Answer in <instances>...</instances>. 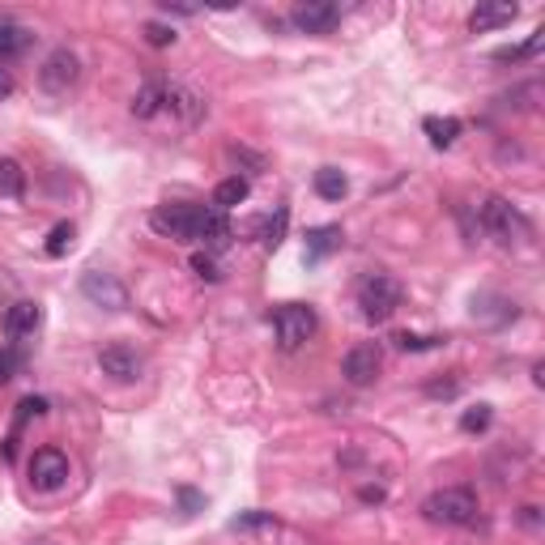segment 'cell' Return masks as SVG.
Returning <instances> with one entry per match:
<instances>
[{
	"instance_id": "cell-27",
	"label": "cell",
	"mask_w": 545,
	"mask_h": 545,
	"mask_svg": "<svg viewBox=\"0 0 545 545\" xmlns=\"http://www.w3.org/2000/svg\"><path fill=\"white\" fill-rule=\"evenodd\" d=\"M443 336H418V333H396V345L405 354H422V350H434Z\"/></svg>"
},
{
	"instance_id": "cell-22",
	"label": "cell",
	"mask_w": 545,
	"mask_h": 545,
	"mask_svg": "<svg viewBox=\"0 0 545 545\" xmlns=\"http://www.w3.org/2000/svg\"><path fill=\"white\" fill-rule=\"evenodd\" d=\"M316 192H320L324 200H341V196L350 192V180L336 167H324V170H316Z\"/></svg>"
},
{
	"instance_id": "cell-3",
	"label": "cell",
	"mask_w": 545,
	"mask_h": 545,
	"mask_svg": "<svg viewBox=\"0 0 545 545\" xmlns=\"http://www.w3.org/2000/svg\"><path fill=\"white\" fill-rule=\"evenodd\" d=\"M273 333H277L281 350H298V345H307L311 333H316V311L303 307V303H286V307L273 311Z\"/></svg>"
},
{
	"instance_id": "cell-1",
	"label": "cell",
	"mask_w": 545,
	"mask_h": 545,
	"mask_svg": "<svg viewBox=\"0 0 545 545\" xmlns=\"http://www.w3.org/2000/svg\"><path fill=\"white\" fill-rule=\"evenodd\" d=\"M358 307H363V320L384 324L392 311L401 307V281L392 273H366L358 281Z\"/></svg>"
},
{
	"instance_id": "cell-6",
	"label": "cell",
	"mask_w": 545,
	"mask_h": 545,
	"mask_svg": "<svg viewBox=\"0 0 545 545\" xmlns=\"http://www.w3.org/2000/svg\"><path fill=\"white\" fill-rule=\"evenodd\" d=\"M77 82H82V60L73 56L69 47H56L52 56L43 60L39 85L47 90V94H69V90H73Z\"/></svg>"
},
{
	"instance_id": "cell-18",
	"label": "cell",
	"mask_w": 545,
	"mask_h": 545,
	"mask_svg": "<svg viewBox=\"0 0 545 545\" xmlns=\"http://www.w3.org/2000/svg\"><path fill=\"white\" fill-rule=\"evenodd\" d=\"M26 47H30V30L17 26L14 17L0 14V64L9 56H17V52H26Z\"/></svg>"
},
{
	"instance_id": "cell-12",
	"label": "cell",
	"mask_w": 545,
	"mask_h": 545,
	"mask_svg": "<svg viewBox=\"0 0 545 545\" xmlns=\"http://www.w3.org/2000/svg\"><path fill=\"white\" fill-rule=\"evenodd\" d=\"M230 238H235V230H230V222H226L222 209H200V222H196V243H205V252H222V248H230Z\"/></svg>"
},
{
	"instance_id": "cell-4",
	"label": "cell",
	"mask_w": 545,
	"mask_h": 545,
	"mask_svg": "<svg viewBox=\"0 0 545 545\" xmlns=\"http://www.w3.org/2000/svg\"><path fill=\"white\" fill-rule=\"evenodd\" d=\"M482 226H486V230L499 238V243H516V238L529 235L524 213H520L511 200H503V196H490L486 205H482Z\"/></svg>"
},
{
	"instance_id": "cell-34",
	"label": "cell",
	"mask_w": 545,
	"mask_h": 545,
	"mask_svg": "<svg viewBox=\"0 0 545 545\" xmlns=\"http://www.w3.org/2000/svg\"><path fill=\"white\" fill-rule=\"evenodd\" d=\"M456 392H461L456 379H448V384H431V396H456Z\"/></svg>"
},
{
	"instance_id": "cell-29",
	"label": "cell",
	"mask_w": 545,
	"mask_h": 545,
	"mask_svg": "<svg viewBox=\"0 0 545 545\" xmlns=\"http://www.w3.org/2000/svg\"><path fill=\"white\" fill-rule=\"evenodd\" d=\"M192 268H196V277H205V281H222V273H218V260H213L209 252H196V256H192Z\"/></svg>"
},
{
	"instance_id": "cell-9",
	"label": "cell",
	"mask_w": 545,
	"mask_h": 545,
	"mask_svg": "<svg viewBox=\"0 0 545 545\" xmlns=\"http://www.w3.org/2000/svg\"><path fill=\"white\" fill-rule=\"evenodd\" d=\"M82 294L102 311H124L128 307V290L124 281L115 277V273H85L82 277Z\"/></svg>"
},
{
	"instance_id": "cell-5",
	"label": "cell",
	"mask_w": 545,
	"mask_h": 545,
	"mask_svg": "<svg viewBox=\"0 0 545 545\" xmlns=\"http://www.w3.org/2000/svg\"><path fill=\"white\" fill-rule=\"evenodd\" d=\"M196 222H200V205H158L150 213V226L158 235L180 238V243H196Z\"/></svg>"
},
{
	"instance_id": "cell-20",
	"label": "cell",
	"mask_w": 545,
	"mask_h": 545,
	"mask_svg": "<svg viewBox=\"0 0 545 545\" xmlns=\"http://www.w3.org/2000/svg\"><path fill=\"white\" fill-rule=\"evenodd\" d=\"M248 192H252V188H248V180H243V175H230V180H222L218 183V192H213V209H235V205H243V200H248Z\"/></svg>"
},
{
	"instance_id": "cell-16",
	"label": "cell",
	"mask_w": 545,
	"mask_h": 545,
	"mask_svg": "<svg viewBox=\"0 0 545 545\" xmlns=\"http://www.w3.org/2000/svg\"><path fill=\"white\" fill-rule=\"evenodd\" d=\"M341 226H316V230H307V265H316V260H324V256H333L336 248H341Z\"/></svg>"
},
{
	"instance_id": "cell-14",
	"label": "cell",
	"mask_w": 545,
	"mask_h": 545,
	"mask_svg": "<svg viewBox=\"0 0 545 545\" xmlns=\"http://www.w3.org/2000/svg\"><path fill=\"white\" fill-rule=\"evenodd\" d=\"M39 324H43V307L30 303V298H22V303H14V307L5 311V333L9 336H34Z\"/></svg>"
},
{
	"instance_id": "cell-2",
	"label": "cell",
	"mask_w": 545,
	"mask_h": 545,
	"mask_svg": "<svg viewBox=\"0 0 545 545\" xmlns=\"http://www.w3.org/2000/svg\"><path fill=\"white\" fill-rule=\"evenodd\" d=\"M426 520L434 524H473L477 520V494L469 486H448V490H434L431 499L422 503Z\"/></svg>"
},
{
	"instance_id": "cell-8",
	"label": "cell",
	"mask_w": 545,
	"mask_h": 545,
	"mask_svg": "<svg viewBox=\"0 0 545 545\" xmlns=\"http://www.w3.org/2000/svg\"><path fill=\"white\" fill-rule=\"evenodd\" d=\"M379 366H384V350H379L375 341H363V345H354V350L345 354L341 375L350 379L354 388H366V384H375L379 379Z\"/></svg>"
},
{
	"instance_id": "cell-13",
	"label": "cell",
	"mask_w": 545,
	"mask_h": 545,
	"mask_svg": "<svg viewBox=\"0 0 545 545\" xmlns=\"http://www.w3.org/2000/svg\"><path fill=\"white\" fill-rule=\"evenodd\" d=\"M98 366H102V375H112L115 384H132L141 375V358L128 345H107V350L98 354Z\"/></svg>"
},
{
	"instance_id": "cell-35",
	"label": "cell",
	"mask_w": 545,
	"mask_h": 545,
	"mask_svg": "<svg viewBox=\"0 0 545 545\" xmlns=\"http://www.w3.org/2000/svg\"><path fill=\"white\" fill-rule=\"evenodd\" d=\"M358 499H363V503H384V490H379V486H363V490H358Z\"/></svg>"
},
{
	"instance_id": "cell-15",
	"label": "cell",
	"mask_w": 545,
	"mask_h": 545,
	"mask_svg": "<svg viewBox=\"0 0 545 545\" xmlns=\"http://www.w3.org/2000/svg\"><path fill=\"white\" fill-rule=\"evenodd\" d=\"M516 5H477L469 14V30L473 34H486V30H499V26H511L516 22Z\"/></svg>"
},
{
	"instance_id": "cell-26",
	"label": "cell",
	"mask_w": 545,
	"mask_h": 545,
	"mask_svg": "<svg viewBox=\"0 0 545 545\" xmlns=\"http://www.w3.org/2000/svg\"><path fill=\"white\" fill-rule=\"evenodd\" d=\"M490 426V405H473L461 414V431L464 434H482Z\"/></svg>"
},
{
	"instance_id": "cell-19",
	"label": "cell",
	"mask_w": 545,
	"mask_h": 545,
	"mask_svg": "<svg viewBox=\"0 0 545 545\" xmlns=\"http://www.w3.org/2000/svg\"><path fill=\"white\" fill-rule=\"evenodd\" d=\"M422 128H426V137H431L434 150H452L456 137H461V120H452V115H431Z\"/></svg>"
},
{
	"instance_id": "cell-11",
	"label": "cell",
	"mask_w": 545,
	"mask_h": 545,
	"mask_svg": "<svg viewBox=\"0 0 545 545\" xmlns=\"http://www.w3.org/2000/svg\"><path fill=\"white\" fill-rule=\"evenodd\" d=\"M290 22L303 34H328V30L341 22V9H336L333 0H303V5H294Z\"/></svg>"
},
{
	"instance_id": "cell-23",
	"label": "cell",
	"mask_w": 545,
	"mask_h": 545,
	"mask_svg": "<svg viewBox=\"0 0 545 545\" xmlns=\"http://www.w3.org/2000/svg\"><path fill=\"white\" fill-rule=\"evenodd\" d=\"M545 47V30H537L524 47H503V52H494V60H503V64H516V60H529V56H537Z\"/></svg>"
},
{
	"instance_id": "cell-24",
	"label": "cell",
	"mask_w": 545,
	"mask_h": 545,
	"mask_svg": "<svg viewBox=\"0 0 545 545\" xmlns=\"http://www.w3.org/2000/svg\"><path fill=\"white\" fill-rule=\"evenodd\" d=\"M73 248V226L69 222H60V226H52V235H47V248L43 252L52 256V260H60V256Z\"/></svg>"
},
{
	"instance_id": "cell-17",
	"label": "cell",
	"mask_w": 545,
	"mask_h": 545,
	"mask_svg": "<svg viewBox=\"0 0 545 545\" xmlns=\"http://www.w3.org/2000/svg\"><path fill=\"white\" fill-rule=\"evenodd\" d=\"M162 98H167V82H145L137 90V98H132V115L137 120H154L162 112Z\"/></svg>"
},
{
	"instance_id": "cell-30",
	"label": "cell",
	"mask_w": 545,
	"mask_h": 545,
	"mask_svg": "<svg viewBox=\"0 0 545 545\" xmlns=\"http://www.w3.org/2000/svg\"><path fill=\"white\" fill-rule=\"evenodd\" d=\"M230 529L235 532H256V529H277V524H273V516H238Z\"/></svg>"
},
{
	"instance_id": "cell-33",
	"label": "cell",
	"mask_w": 545,
	"mask_h": 545,
	"mask_svg": "<svg viewBox=\"0 0 545 545\" xmlns=\"http://www.w3.org/2000/svg\"><path fill=\"white\" fill-rule=\"evenodd\" d=\"M14 73H9V69H5V64H0V102H5V98H9V94H14Z\"/></svg>"
},
{
	"instance_id": "cell-7",
	"label": "cell",
	"mask_w": 545,
	"mask_h": 545,
	"mask_svg": "<svg viewBox=\"0 0 545 545\" xmlns=\"http://www.w3.org/2000/svg\"><path fill=\"white\" fill-rule=\"evenodd\" d=\"M30 482H34V490H60L64 482H69V456L60 448H39L34 456H30Z\"/></svg>"
},
{
	"instance_id": "cell-31",
	"label": "cell",
	"mask_w": 545,
	"mask_h": 545,
	"mask_svg": "<svg viewBox=\"0 0 545 545\" xmlns=\"http://www.w3.org/2000/svg\"><path fill=\"white\" fill-rule=\"evenodd\" d=\"M14 371H17V358H14V354H0V384H9Z\"/></svg>"
},
{
	"instance_id": "cell-21",
	"label": "cell",
	"mask_w": 545,
	"mask_h": 545,
	"mask_svg": "<svg viewBox=\"0 0 545 545\" xmlns=\"http://www.w3.org/2000/svg\"><path fill=\"white\" fill-rule=\"evenodd\" d=\"M22 192H26V170L17 167L14 158H0V196L17 200Z\"/></svg>"
},
{
	"instance_id": "cell-10",
	"label": "cell",
	"mask_w": 545,
	"mask_h": 545,
	"mask_svg": "<svg viewBox=\"0 0 545 545\" xmlns=\"http://www.w3.org/2000/svg\"><path fill=\"white\" fill-rule=\"evenodd\" d=\"M162 112L175 120L180 128H196L200 120H205V98L196 94V90H188V85H167V98H162Z\"/></svg>"
},
{
	"instance_id": "cell-25",
	"label": "cell",
	"mask_w": 545,
	"mask_h": 545,
	"mask_svg": "<svg viewBox=\"0 0 545 545\" xmlns=\"http://www.w3.org/2000/svg\"><path fill=\"white\" fill-rule=\"evenodd\" d=\"M43 414H47V401H43V396H26V401L17 405V418H14V439H17V431H22V426H26L30 418H43Z\"/></svg>"
},
{
	"instance_id": "cell-32",
	"label": "cell",
	"mask_w": 545,
	"mask_h": 545,
	"mask_svg": "<svg viewBox=\"0 0 545 545\" xmlns=\"http://www.w3.org/2000/svg\"><path fill=\"white\" fill-rule=\"evenodd\" d=\"M180 503H183V516H192L196 507H200V494L196 490H180Z\"/></svg>"
},
{
	"instance_id": "cell-36",
	"label": "cell",
	"mask_w": 545,
	"mask_h": 545,
	"mask_svg": "<svg viewBox=\"0 0 545 545\" xmlns=\"http://www.w3.org/2000/svg\"><path fill=\"white\" fill-rule=\"evenodd\" d=\"M34 545H47V541H34Z\"/></svg>"
},
{
	"instance_id": "cell-28",
	"label": "cell",
	"mask_w": 545,
	"mask_h": 545,
	"mask_svg": "<svg viewBox=\"0 0 545 545\" xmlns=\"http://www.w3.org/2000/svg\"><path fill=\"white\" fill-rule=\"evenodd\" d=\"M145 43H150V47H170V43H175V30L162 26V22H145Z\"/></svg>"
}]
</instances>
